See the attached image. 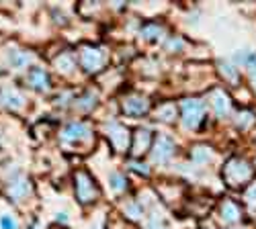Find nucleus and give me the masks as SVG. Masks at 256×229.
I'll return each mask as SVG.
<instances>
[{
    "mask_svg": "<svg viewBox=\"0 0 256 229\" xmlns=\"http://www.w3.org/2000/svg\"><path fill=\"white\" fill-rule=\"evenodd\" d=\"M224 176L228 178V182L232 186H238V184H244L246 180H250L252 176V168L240 158H234L226 164V168H224Z\"/></svg>",
    "mask_w": 256,
    "mask_h": 229,
    "instance_id": "obj_1",
    "label": "nucleus"
},
{
    "mask_svg": "<svg viewBox=\"0 0 256 229\" xmlns=\"http://www.w3.org/2000/svg\"><path fill=\"white\" fill-rule=\"evenodd\" d=\"M76 195L80 203H90L98 197V189L94 180L88 176V172H78L76 174Z\"/></svg>",
    "mask_w": 256,
    "mask_h": 229,
    "instance_id": "obj_2",
    "label": "nucleus"
},
{
    "mask_svg": "<svg viewBox=\"0 0 256 229\" xmlns=\"http://www.w3.org/2000/svg\"><path fill=\"white\" fill-rule=\"evenodd\" d=\"M203 111H205V107H203L201 100H197V98H186V100L182 102V123L186 125V127L195 129L197 125H199V121L203 119Z\"/></svg>",
    "mask_w": 256,
    "mask_h": 229,
    "instance_id": "obj_3",
    "label": "nucleus"
},
{
    "mask_svg": "<svg viewBox=\"0 0 256 229\" xmlns=\"http://www.w3.org/2000/svg\"><path fill=\"white\" fill-rule=\"evenodd\" d=\"M80 61L82 66L86 68L88 72H96L100 70V66L104 64V53L100 49H92V47H84L80 53Z\"/></svg>",
    "mask_w": 256,
    "mask_h": 229,
    "instance_id": "obj_4",
    "label": "nucleus"
},
{
    "mask_svg": "<svg viewBox=\"0 0 256 229\" xmlns=\"http://www.w3.org/2000/svg\"><path fill=\"white\" fill-rule=\"evenodd\" d=\"M174 154V141L166 137V135H160L156 139V148H154V160L156 162H168L170 156Z\"/></svg>",
    "mask_w": 256,
    "mask_h": 229,
    "instance_id": "obj_5",
    "label": "nucleus"
},
{
    "mask_svg": "<svg viewBox=\"0 0 256 229\" xmlns=\"http://www.w3.org/2000/svg\"><path fill=\"white\" fill-rule=\"evenodd\" d=\"M123 111L127 115H132V117H142L148 111V102L140 96H132V98H127L123 102Z\"/></svg>",
    "mask_w": 256,
    "mask_h": 229,
    "instance_id": "obj_6",
    "label": "nucleus"
},
{
    "mask_svg": "<svg viewBox=\"0 0 256 229\" xmlns=\"http://www.w3.org/2000/svg\"><path fill=\"white\" fill-rule=\"evenodd\" d=\"M150 141H152V133L148 129H138L136 131V141L132 145V150L136 156H140L142 152H146L148 148H150Z\"/></svg>",
    "mask_w": 256,
    "mask_h": 229,
    "instance_id": "obj_7",
    "label": "nucleus"
},
{
    "mask_svg": "<svg viewBox=\"0 0 256 229\" xmlns=\"http://www.w3.org/2000/svg\"><path fill=\"white\" fill-rule=\"evenodd\" d=\"M29 82H31V86L37 88V90H48L50 88V78H48V74L41 70V68H33L31 70Z\"/></svg>",
    "mask_w": 256,
    "mask_h": 229,
    "instance_id": "obj_8",
    "label": "nucleus"
},
{
    "mask_svg": "<svg viewBox=\"0 0 256 229\" xmlns=\"http://www.w3.org/2000/svg\"><path fill=\"white\" fill-rule=\"evenodd\" d=\"M211 105H213V109H216V115H218V117H226V115L230 113V100H228V96H226L222 90L213 92Z\"/></svg>",
    "mask_w": 256,
    "mask_h": 229,
    "instance_id": "obj_9",
    "label": "nucleus"
},
{
    "mask_svg": "<svg viewBox=\"0 0 256 229\" xmlns=\"http://www.w3.org/2000/svg\"><path fill=\"white\" fill-rule=\"evenodd\" d=\"M222 217H224L228 223L240 221V209H238V205L232 203V201H226V203L222 205Z\"/></svg>",
    "mask_w": 256,
    "mask_h": 229,
    "instance_id": "obj_10",
    "label": "nucleus"
},
{
    "mask_svg": "<svg viewBox=\"0 0 256 229\" xmlns=\"http://www.w3.org/2000/svg\"><path fill=\"white\" fill-rule=\"evenodd\" d=\"M109 135L115 143V148L123 150L125 145H127V129H123L121 125H111V129H109Z\"/></svg>",
    "mask_w": 256,
    "mask_h": 229,
    "instance_id": "obj_11",
    "label": "nucleus"
},
{
    "mask_svg": "<svg viewBox=\"0 0 256 229\" xmlns=\"http://www.w3.org/2000/svg\"><path fill=\"white\" fill-rule=\"evenodd\" d=\"M82 133H86V127H84V123H72L66 127V131H64V137L66 139H80Z\"/></svg>",
    "mask_w": 256,
    "mask_h": 229,
    "instance_id": "obj_12",
    "label": "nucleus"
},
{
    "mask_svg": "<svg viewBox=\"0 0 256 229\" xmlns=\"http://www.w3.org/2000/svg\"><path fill=\"white\" fill-rule=\"evenodd\" d=\"M111 186L115 191H123V189H127V178L119 172H113L111 174Z\"/></svg>",
    "mask_w": 256,
    "mask_h": 229,
    "instance_id": "obj_13",
    "label": "nucleus"
},
{
    "mask_svg": "<svg viewBox=\"0 0 256 229\" xmlns=\"http://www.w3.org/2000/svg\"><path fill=\"white\" fill-rule=\"evenodd\" d=\"M222 72H224V76L230 80V82H234V84H236V82H238V70L236 68H234L232 64H228V61H224V64H222Z\"/></svg>",
    "mask_w": 256,
    "mask_h": 229,
    "instance_id": "obj_14",
    "label": "nucleus"
},
{
    "mask_svg": "<svg viewBox=\"0 0 256 229\" xmlns=\"http://www.w3.org/2000/svg\"><path fill=\"white\" fill-rule=\"evenodd\" d=\"M246 64H248V68H250V76H252L254 88H256V53H252V55L246 59Z\"/></svg>",
    "mask_w": 256,
    "mask_h": 229,
    "instance_id": "obj_15",
    "label": "nucleus"
},
{
    "mask_svg": "<svg viewBox=\"0 0 256 229\" xmlns=\"http://www.w3.org/2000/svg\"><path fill=\"white\" fill-rule=\"evenodd\" d=\"M0 227H2V229H14V227H16V223H14V219H12V217L4 215V217H0Z\"/></svg>",
    "mask_w": 256,
    "mask_h": 229,
    "instance_id": "obj_16",
    "label": "nucleus"
},
{
    "mask_svg": "<svg viewBox=\"0 0 256 229\" xmlns=\"http://www.w3.org/2000/svg\"><path fill=\"white\" fill-rule=\"evenodd\" d=\"M174 105H162L160 109H162V117L160 119H164V121H172V117H174V113H168V109H172Z\"/></svg>",
    "mask_w": 256,
    "mask_h": 229,
    "instance_id": "obj_17",
    "label": "nucleus"
},
{
    "mask_svg": "<svg viewBox=\"0 0 256 229\" xmlns=\"http://www.w3.org/2000/svg\"><path fill=\"white\" fill-rule=\"evenodd\" d=\"M246 203L252 205V207H256V184L248 191V195H246Z\"/></svg>",
    "mask_w": 256,
    "mask_h": 229,
    "instance_id": "obj_18",
    "label": "nucleus"
}]
</instances>
